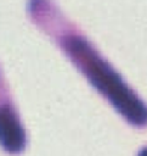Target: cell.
Listing matches in <instances>:
<instances>
[{"label": "cell", "instance_id": "1", "mask_svg": "<svg viewBox=\"0 0 147 156\" xmlns=\"http://www.w3.org/2000/svg\"><path fill=\"white\" fill-rule=\"evenodd\" d=\"M60 45L92 85L100 90L126 119L137 126L145 123L146 110L143 102L87 39L79 34H67L60 39Z\"/></svg>", "mask_w": 147, "mask_h": 156}, {"label": "cell", "instance_id": "2", "mask_svg": "<svg viewBox=\"0 0 147 156\" xmlns=\"http://www.w3.org/2000/svg\"><path fill=\"white\" fill-rule=\"evenodd\" d=\"M0 144L10 152H19L26 145L23 127L9 105L0 107Z\"/></svg>", "mask_w": 147, "mask_h": 156}]
</instances>
